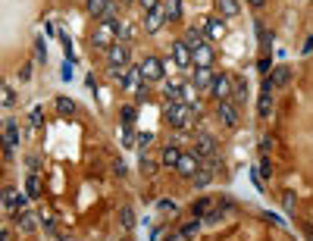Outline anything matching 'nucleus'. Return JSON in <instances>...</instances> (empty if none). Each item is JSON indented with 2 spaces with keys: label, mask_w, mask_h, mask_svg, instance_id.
<instances>
[{
  "label": "nucleus",
  "mask_w": 313,
  "mask_h": 241,
  "mask_svg": "<svg viewBox=\"0 0 313 241\" xmlns=\"http://www.w3.org/2000/svg\"><path fill=\"white\" fill-rule=\"evenodd\" d=\"M166 119H169V125L172 129H188L191 125V119H194V107H188V103H169L166 107Z\"/></svg>",
  "instance_id": "f257e3e1"
},
{
  "label": "nucleus",
  "mask_w": 313,
  "mask_h": 241,
  "mask_svg": "<svg viewBox=\"0 0 313 241\" xmlns=\"http://www.w3.org/2000/svg\"><path fill=\"white\" fill-rule=\"evenodd\" d=\"M216 116H219V122H223L226 129H235V125L241 122L238 103H232V100H219V103H216Z\"/></svg>",
  "instance_id": "f03ea898"
},
{
  "label": "nucleus",
  "mask_w": 313,
  "mask_h": 241,
  "mask_svg": "<svg viewBox=\"0 0 313 241\" xmlns=\"http://www.w3.org/2000/svg\"><path fill=\"white\" fill-rule=\"evenodd\" d=\"M138 69H141L144 82H160V78H163V60H160V56H144V60L138 63Z\"/></svg>",
  "instance_id": "7ed1b4c3"
},
{
  "label": "nucleus",
  "mask_w": 313,
  "mask_h": 241,
  "mask_svg": "<svg viewBox=\"0 0 313 241\" xmlns=\"http://www.w3.org/2000/svg\"><path fill=\"white\" fill-rule=\"evenodd\" d=\"M172 63L182 66V69H188V66L194 63V50H191V44L185 41V38L172 44Z\"/></svg>",
  "instance_id": "20e7f679"
},
{
  "label": "nucleus",
  "mask_w": 313,
  "mask_h": 241,
  "mask_svg": "<svg viewBox=\"0 0 313 241\" xmlns=\"http://www.w3.org/2000/svg\"><path fill=\"white\" fill-rule=\"evenodd\" d=\"M232 88H235V82H232L229 75L219 72V75L213 78V85H210V94L216 97V103H219V100H232Z\"/></svg>",
  "instance_id": "39448f33"
},
{
  "label": "nucleus",
  "mask_w": 313,
  "mask_h": 241,
  "mask_svg": "<svg viewBox=\"0 0 313 241\" xmlns=\"http://www.w3.org/2000/svg\"><path fill=\"white\" fill-rule=\"evenodd\" d=\"M191 50H194V66H201V69H210V66H213L216 50H213L210 41H201L198 47H191Z\"/></svg>",
  "instance_id": "423d86ee"
},
{
  "label": "nucleus",
  "mask_w": 313,
  "mask_h": 241,
  "mask_svg": "<svg viewBox=\"0 0 313 241\" xmlns=\"http://www.w3.org/2000/svg\"><path fill=\"white\" fill-rule=\"evenodd\" d=\"M116 41H119V38H116V31L110 28V25H103V22H100V25H97V31H94V38H91V44H94V47H100L103 53H107L110 47H113V44Z\"/></svg>",
  "instance_id": "0eeeda50"
},
{
  "label": "nucleus",
  "mask_w": 313,
  "mask_h": 241,
  "mask_svg": "<svg viewBox=\"0 0 313 241\" xmlns=\"http://www.w3.org/2000/svg\"><path fill=\"white\" fill-rule=\"evenodd\" d=\"M201 169V157L198 154H182V160H179V163H176V172H179V176H185V179H194V172H198Z\"/></svg>",
  "instance_id": "6e6552de"
},
{
  "label": "nucleus",
  "mask_w": 313,
  "mask_h": 241,
  "mask_svg": "<svg viewBox=\"0 0 313 241\" xmlns=\"http://www.w3.org/2000/svg\"><path fill=\"white\" fill-rule=\"evenodd\" d=\"M201 28H204V34H207V41H219V38L226 34V19H223V16L204 19V22H201Z\"/></svg>",
  "instance_id": "1a4fd4ad"
},
{
  "label": "nucleus",
  "mask_w": 313,
  "mask_h": 241,
  "mask_svg": "<svg viewBox=\"0 0 313 241\" xmlns=\"http://www.w3.org/2000/svg\"><path fill=\"white\" fill-rule=\"evenodd\" d=\"M129 44H125V41H116L113 44V47L107 50V66H125V63H129Z\"/></svg>",
  "instance_id": "9d476101"
},
{
  "label": "nucleus",
  "mask_w": 313,
  "mask_h": 241,
  "mask_svg": "<svg viewBox=\"0 0 313 241\" xmlns=\"http://www.w3.org/2000/svg\"><path fill=\"white\" fill-rule=\"evenodd\" d=\"M163 22H166V9H163V3H160L157 9H150V13L144 16V31L147 34H157L160 28H163Z\"/></svg>",
  "instance_id": "9b49d317"
},
{
  "label": "nucleus",
  "mask_w": 313,
  "mask_h": 241,
  "mask_svg": "<svg viewBox=\"0 0 313 241\" xmlns=\"http://www.w3.org/2000/svg\"><path fill=\"white\" fill-rule=\"evenodd\" d=\"M273 78H263V88H260V103H257V113L266 119L270 116V110H273Z\"/></svg>",
  "instance_id": "f8f14e48"
},
{
  "label": "nucleus",
  "mask_w": 313,
  "mask_h": 241,
  "mask_svg": "<svg viewBox=\"0 0 313 241\" xmlns=\"http://www.w3.org/2000/svg\"><path fill=\"white\" fill-rule=\"evenodd\" d=\"M194 154H198L201 160H213L216 157V141L210 135H198L194 138Z\"/></svg>",
  "instance_id": "ddd939ff"
},
{
  "label": "nucleus",
  "mask_w": 313,
  "mask_h": 241,
  "mask_svg": "<svg viewBox=\"0 0 313 241\" xmlns=\"http://www.w3.org/2000/svg\"><path fill=\"white\" fill-rule=\"evenodd\" d=\"M25 194H22V191H16V188H6L3 191V207H6V210L9 213H19V210H25Z\"/></svg>",
  "instance_id": "4468645a"
},
{
  "label": "nucleus",
  "mask_w": 313,
  "mask_h": 241,
  "mask_svg": "<svg viewBox=\"0 0 313 241\" xmlns=\"http://www.w3.org/2000/svg\"><path fill=\"white\" fill-rule=\"evenodd\" d=\"M3 147H19V125L13 119H3Z\"/></svg>",
  "instance_id": "2eb2a0df"
},
{
  "label": "nucleus",
  "mask_w": 313,
  "mask_h": 241,
  "mask_svg": "<svg viewBox=\"0 0 313 241\" xmlns=\"http://www.w3.org/2000/svg\"><path fill=\"white\" fill-rule=\"evenodd\" d=\"M213 78H216V72L213 69H201V66H194V88H210L213 85Z\"/></svg>",
  "instance_id": "dca6fc26"
},
{
  "label": "nucleus",
  "mask_w": 313,
  "mask_h": 241,
  "mask_svg": "<svg viewBox=\"0 0 313 241\" xmlns=\"http://www.w3.org/2000/svg\"><path fill=\"white\" fill-rule=\"evenodd\" d=\"M160 160H163L166 166H176L179 160H182V151H179V144H166V147H163V154H160Z\"/></svg>",
  "instance_id": "f3484780"
},
{
  "label": "nucleus",
  "mask_w": 313,
  "mask_h": 241,
  "mask_svg": "<svg viewBox=\"0 0 313 241\" xmlns=\"http://www.w3.org/2000/svg\"><path fill=\"white\" fill-rule=\"evenodd\" d=\"M288 82H292V69H288V66H276V69H273V85L282 88V85H288Z\"/></svg>",
  "instance_id": "a211bd4d"
},
{
  "label": "nucleus",
  "mask_w": 313,
  "mask_h": 241,
  "mask_svg": "<svg viewBox=\"0 0 313 241\" xmlns=\"http://www.w3.org/2000/svg\"><path fill=\"white\" fill-rule=\"evenodd\" d=\"M248 100V82L245 78H235V88H232V103H245Z\"/></svg>",
  "instance_id": "6ab92c4d"
},
{
  "label": "nucleus",
  "mask_w": 313,
  "mask_h": 241,
  "mask_svg": "<svg viewBox=\"0 0 313 241\" xmlns=\"http://www.w3.org/2000/svg\"><path fill=\"white\" fill-rule=\"evenodd\" d=\"M38 223H41V220H38L34 213H25V210L19 213V229H22V232H34V226H38Z\"/></svg>",
  "instance_id": "aec40b11"
},
{
  "label": "nucleus",
  "mask_w": 313,
  "mask_h": 241,
  "mask_svg": "<svg viewBox=\"0 0 313 241\" xmlns=\"http://www.w3.org/2000/svg\"><path fill=\"white\" fill-rule=\"evenodd\" d=\"M163 9H166V19L176 22L182 16V0H163Z\"/></svg>",
  "instance_id": "412c9836"
},
{
  "label": "nucleus",
  "mask_w": 313,
  "mask_h": 241,
  "mask_svg": "<svg viewBox=\"0 0 313 241\" xmlns=\"http://www.w3.org/2000/svg\"><path fill=\"white\" fill-rule=\"evenodd\" d=\"M107 6H110V0H85V9L91 16H103V13H107Z\"/></svg>",
  "instance_id": "4be33fe9"
},
{
  "label": "nucleus",
  "mask_w": 313,
  "mask_h": 241,
  "mask_svg": "<svg viewBox=\"0 0 313 241\" xmlns=\"http://www.w3.org/2000/svg\"><path fill=\"white\" fill-rule=\"evenodd\" d=\"M56 113H60V116H72L75 113V100L72 97H56Z\"/></svg>",
  "instance_id": "5701e85b"
},
{
  "label": "nucleus",
  "mask_w": 313,
  "mask_h": 241,
  "mask_svg": "<svg viewBox=\"0 0 313 241\" xmlns=\"http://www.w3.org/2000/svg\"><path fill=\"white\" fill-rule=\"evenodd\" d=\"M216 6H219V13L223 16H238V0H216Z\"/></svg>",
  "instance_id": "b1692460"
},
{
  "label": "nucleus",
  "mask_w": 313,
  "mask_h": 241,
  "mask_svg": "<svg viewBox=\"0 0 313 241\" xmlns=\"http://www.w3.org/2000/svg\"><path fill=\"white\" fill-rule=\"evenodd\" d=\"M119 223H122L125 229H135V213H132V207H129V204H122V207H119Z\"/></svg>",
  "instance_id": "393cba45"
},
{
  "label": "nucleus",
  "mask_w": 313,
  "mask_h": 241,
  "mask_svg": "<svg viewBox=\"0 0 313 241\" xmlns=\"http://www.w3.org/2000/svg\"><path fill=\"white\" fill-rule=\"evenodd\" d=\"M25 191H28V198H38V194H41V182H38V172H28Z\"/></svg>",
  "instance_id": "a878e982"
},
{
  "label": "nucleus",
  "mask_w": 313,
  "mask_h": 241,
  "mask_svg": "<svg viewBox=\"0 0 313 241\" xmlns=\"http://www.w3.org/2000/svg\"><path fill=\"white\" fill-rule=\"evenodd\" d=\"M163 94H166V100H169V103H179V100H182V85L169 82V85L163 88Z\"/></svg>",
  "instance_id": "bb28decb"
},
{
  "label": "nucleus",
  "mask_w": 313,
  "mask_h": 241,
  "mask_svg": "<svg viewBox=\"0 0 313 241\" xmlns=\"http://www.w3.org/2000/svg\"><path fill=\"white\" fill-rule=\"evenodd\" d=\"M182 103H188V107L198 103V88L194 85H182Z\"/></svg>",
  "instance_id": "cd10ccee"
},
{
  "label": "nucleus",
  "mask_w": 313,
  "mask_h": 241,
  "mask_svg": "<svg viewBox=\"0 0 313 241\" xmlns=\"http://www.w3.org/2000/svg\"><path fill=\"white\" fill-rule=\"evenodd\" d=\"M135 34H138V28L132 25V22H125V19H122V22H119V41H132Z\"/></svg>",
  "instance_id": "c85d7f7f"
},
{
  "label": "nucleus",
  "mask_w": 313,
  "mask_h": 241,
  "mask_svg": "<svg viewBox=\"0 0 313 241\" xmlns=\"http://www.w3.org/2000/svg\"><path fill=\"white\" fill-rule=\"evenodd\" d=\"M201 223H204V220H198V216H191V223H185V229H182V238H191V235H198Z\"/></svg>",
  "instance_id": "c756f323"
},
{
  "label": "nucleus",
  "mask_w": 313,
  "mask_h": 241,
  "mask_svg": "<svg viewBox=\"0 0 313 241\" xmlns=\"http://www.w3.org/2000/svg\"><path fill=\"white\" fill-rule=\"evenodd\" d=\"M185 41H188L191 47H198V44L204 41V28H188V31H185Z\"/></svg>",
  "instance_id": "7c9ffc66"
},
{
  "label": "nucleus",
  "mask_w": 313,
  "mask_h": 241,
  "mask_svg": "<svg viewBox=\"0 0 313 241\" xmlns=\"http://www.w3.org/2000/svg\"><path fill=\"white\" fill-rule=\"evenodd\" d=\"M119 116H122V125H132V122H135V116H138V110H135V107H129V103H125V107L119 110Z\"/></svg>",
  "instance_id": "2f4dec72"
},
{
  "label": "nucleus",
  "mask_w": 313,
  "mask_h": 241,
  "mask_svg": "<svg viewBox=\"0 0 313 241\" xmlns=\"http://www.w3.org/2000/svg\"><path fill=\"white\" fill-rule=\"evenodd\" d=\"M207 213H210V201H198V204L191 207V216H198V220H201V216H207Z\"/></svg>",
  "instance_id": "473e14b6"
},
{
  "label": "nucleus",
  "mask_w": 313,
  "mask_h": 241,
  "mask_svg": "<svg viewBox=\"0 0 313 241\" xmlns=\"http://www.w3.org/2000/svg\"><path fill=\"white\" fill-rule=\"evenodd\" d=\"M257 34H260V44H263V50H270V44H273V34L263 28V22H257Z\"/></svg>",
  "instance_id": "72a5a7b5"
},
{
  "label": "nucleus",
  "mask_w": 313,
  "mask_h": 241,
  "mask_svg": "<svg viewBox=\"0 0 313 241\" xmlns=\"http://www.w3.org/2000/svg\"><path fill=\"white\" fill-rule=\"evenodd\" d=\"M147 144H154V135H150V132H144V135H138V147H141V154L147 151Z\"/></svg>",
  "instance_id": "f704fd0d"
},
{
  "label": "nucleus",
  "mask_w": 313,
  "mask_h": 241,
  "mask_svg": "<svg viewBox=\"0 0 313 241\" xmlns=\"http://www.w3.org/2000/svg\"><path fill=\"white\" fill-rule=\"evenodd\" d=\"M260 176H263V179H273V163H270L266 157L260 160Z\"/></svg>",
  "instance_id": "c9c22d12"
},
{
  "label": "nucleus",
  "mask_w": 313,
  "mask_h": 241,
  "mask_svg": "<svg viewBox=\"0 0 313 241\" xmlns=\"http://www.w3.org/2000/svg\"><path fill=\"white\" fill-rule=\"evenodd\" d=\"M13 103H16L13 88H9V85H3V107H13Z\"/></svg>",
  "instance_id": "e433bc0d"
},
{
  "label": "nucleus",
  "mask_w": 313,
  "mask_h": 241,
  "mask_svg": "<svg viewBox=\"0 0 313 241\" xmlns=\"http://www.w3.org/2000/svg\"><path fill=\"white\" fill-rule=\"evenodd\" d=\"M28 119H31V125H44V113H41V107H34Z\"/></svg>",
  "instance_id": "4c0bfd02"
},
{
  "label": "nucleus",
  "mask_w": 313,
  "mask_h": 241,
  "mask_svg": "<svg viewBox=\"0 0 313 241\" xmlns=\"http://www.w3.org/2000/svg\"><path fill=\"white\" fill-rule=\"evenodd\" d=\"M204 223H210V226H213V223H223V213H219V210H210V213L204 216Z\"/></svg>",
  "instance_id": "58836bf2"
},
{
  "label": "nucleus",
  "mask_w": 313,
  "mask_h": 241,
  "mask_svg": "<svg viewBox=\"0 0 313 241\" xmlns=\"http://www.w3.org/2000/svg\"><path fill=\"white\" fill-rule=\"evenodd\" d=\"M138 3H141L144 13H150V9H157V6H160V0H138Z\"/></svg>",
  "instance_id": "ea45409f"
},
{
  "label": "nucleus",
  "mask_w": 313,
  "mask_h": 241,
  "mask_svg": "<svg viewBox=\"0 0 313 241\" xmlns=\"http://www.w3.org/2000/svg\"><path fill=\"white\" fill-rule=\"evenodd\" d=\"M282 204H285V210H288V213H292V210H295V194H292V191H288Z\"/></svg>",
  "instance_id": "a19ab883"
},
{
  "label": "nucleus",
  "mask_w": 313,
  "mask_h": 241,
  "mask_svg": "<svg viewBox=\"0 0 313 241\" xmlns=\"http://www.w3.org/2000/svg\"><path fill=\"white\" fill-rule=\"evenodd\" d=\"M63 78H66V82H69V78H72V63H69V60L63 63Z\"/></svg>",
  "instance_id": "79ce46f5"
},
{
  "label": "nucleus",
  "mask_w": 313,
  "mask_h": 241,
  "mask_svg": "<svg viewBox=\"0 0 313 241\" xmlns=\"http://www.w3.org/2000/svg\"><path fill=\"white\" fill-rule=\"evenodd\" d=\"M41 226H44V232H50V235L56 232V226H53V220H41Z\"/></svg>",
  "instance_id": "37998d69"
},
{
  "label": "nucleus",
  "mask_w": 313,
  "mask_h": 241,
  "mask_svg": "<svg viewBox=\"0 0 313 241\" xmlns=\"http://www.w3.org/2000/svg\"><path fill=\"white\" fill-rule=\"evenodd\" d=\"M270 147H273V138H263V141H260V151L266 154V151H270Z\"/></svg>",
  "instance_id": "c03bdc74"
},
{
  "label": "nucleus",
  "mask_w": 313,
  "mask_h": 241,
  "mask_svg": "<svg viewBox=\"0 0 313 241\" xmlns=\"http://www.w3.org/2000/svg\"><path fill=\"white\" fill-rule=\"evenodd\" d=\"M38 60H47V50H44V41H38Z\"/></svg>",
  "instance_id": "a18cd8bd"
},
{
  "label": "nucleus",
  "mask_w": 313,
  "mask_h": 241,
  "mask_svg": "<svg viewBox=\"0 0 313 241\" xmlns=\"http://www.w3.org/2000/svg\"><path fill=\"white\" fill-rule=\"evenodd\" d=\"M257 69H260V72H270V60H266V56H263V60L257 63Z\"/></svg>",
  "instance_id": "49530a36"
},
{
  "label": "nucleus",
  "mask_w": 313,
  "mask_h": 241,
  "mask_svg": "<svg viewBox=\"0 0 313 241\" xmlns=\"http://www.w3.org/2000/svg\"><path fill=\"white\" fill-rule=\"evenodd\" d=\"M248 3H251V6H257V9H260V6L266 3V0H248Z\"/></svg>",
  "instance_id": "de8ad7c7"
},
{
  "label": "nucleus",
  "mask_w": 313,
  "mask_h": 241,
  "mask_svg": "<svg viewBox=\"0 0 313 241\" xmlns=\"http://www.w3.org/2000/svg\"><path fill=\"white\" fill-rule=\"evenodd\" d=\"M0 241H9V232H6V229H3V235H0Z\"/></svg>",
  "instance_id": "09e8293b"
},
{
  "label": "nucleus",
  "mask_w": 313,
  "mask_h": 241,
  "mask_svg": "<svg viewBox=\"0 0 313 241\" xmlns=\"http://www.w3.org/2000/svg\"><path fill=\"white\" fill-rule=\"evenodd\" d=\"M119 3H132V0H119Z\"/></svg>",
  "instance_id": "8fccbe9b"
}]
</instances>
